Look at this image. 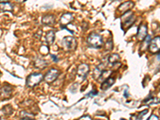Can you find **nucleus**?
I'll return each mask as SVG.
<instances>
[{"label":"nucleus","mask_w":160,"mask_h":120,"mask_svg":"<svg viewBox=\"0 0 160 120\" xmlns=\"http://www.w3.org/2000/svg\"><path fill=\"white\" fill-rule=\"evenodd\" d=\"M51 57L53 58L54 62H58V59H57V57H56V56H55V55H51Z\"/></svg>","instance_id":"obj_27"},{"label":"nucleus","mask_w":160,"mask_h":120,"mask_svg":"<svg viewBox=\"0 0 160 120\" xmlns=\"http://www.w3.org/2000/svg\"><path fill=\"white\" fill-rule=\"evenodd\" d=\"M157 59H158V61H160V52H158V55H157Z\"/></svg>","instance_id":"obj_28"},{"label":"nucleus","mask_w":160,"mask_h":120,"mask_svg":"<svg viewBox=\"0 0 160 120\" xmlns=\"http://www.w3.org/2000/svg\"><path fill=\"white\" fill-rule=\"evenodd\" d=\"M134 6V3L132 1H127V2L122 3L121 5L119 7L118 10L119 12H122V13H127V12L130 11V10H131Z\"/></svg>","instance_id":"obj_9"},{"label":"nucleus","mask_w":160,"mask_h":120,"mask_svg":"<svg viewBox=\"0 0 160 120\" xmlns=\"http://www.w3.org/2000/svg\"><path fill=\"white\" fill-rule=\"evenodd\" d=\"M105 46H106L105 48H106V49H107V50H111V49H112V48H113V43H112V41H111V40L107 41V43H106V45H105Z\"/></svg>","instance_id":"obj_21"},{"label":"nucleus","mask_w":160,"mask_h":120,"mask_svg":"<svg viewBox=\"0 0 160 120\" xmlns=\"http://www.w3.org/2000/svg\"><path fill=\"white\" fill-rule=\"evenodd\" d=\"M42 79H43V75L41 73H33V74H30L27 77V85L30 87H35L42 81Z\"/></svg>","instance_id":"obj_3"},{"label":"nucleus","mask_w":160,"mask_h":120,"mask_svg":"<svg viewBox=\"0 0 160 120\" xmlns=\"http://www.w3.org/2000/svg\"><path fill=\"white\" fill-rule=\"evenodd\" d=\"M62 46L67 51L75 50L77 46V41L74 37L67 36V37H65L62 41Z\"/></svg>","instance_id":"obj_2"},{"label":"nucleus","mask_w":160,"mask_h":120,"mask_svg":"<svg viewBox=\"0 0 160 120\" xmlns=\"http://www.w3.org/2000/svg\"><path fill=\"white\" fill-rule=\"evenodd\" d=\"M119 59H120V57L118 54H112V55H110V57H109L108 61L110 63L114 64V63H118Z\"/></svg>","instance_id":"obj_17"},{"label":"nucleus","mask_w":160,"mask_h":120,"mask_svg":"<svg viewBox=\"0 0 160 120\" xmlns=\"http://www.w3.org/2000/svg\"><path fill=\"white\" fill-rule=\"evenodd\" d=\"M35 67H38V68H44L46 65H47V63H46V62L45 61V60H43V59H38L36 61H35Z\"/></svg>","instance_id":"obj_18"},{"label":"nucleus","mask_w":160,"mask_h":120,"mask_svg":"<svg viewBox=\"0 0 160 120\" xmlns=\"http://www.w3.org/2000/svg\"><path fill=\"white\" fill-rule=\"evenodd\" d=\"M147 36V26L146 24L142 23L138 26V32H137V39L138 41H143Z\"/></svg>","instance_id":"obj_8"},{"label":"nucleus","mask_w":160,"mask_h":120,"mask_svg":"<svg viewBox=\"0 0 160 120\" xmlns=\"http://www.w3.org/2000/svg\"><path fill=\"white\" fill-rule=\"evenodd\" d=\"M151 36L150 35H147L146 39H144L143 41H142L143 43L141 44V46H140V50L141 51H145L147 50V47H149V45L151 43Z\"/></svg>","instance_id":"obj_14"},{"label":"nucleus","mask_w":160,"mask_h":120,"mask_svg":"<svg viewBox=\"0 0 160 120\" xmlns=\"http://www.w3.org/2000/svg\"><path fill=\"white\" fill-rule=\"evenodd\" d=\"M22 120H34L33 118H30V117H22Z\"/></svg>","instance_id":"obj_26"},{"label":"nucleus","mask_w":160,"mask_h":120,"mask_svg":"<svg viewBox=\"0 0 160 120\" xmlns=\"http://www.w3.org/2000/svg\"><path fill=\"white\" fill-rule=\"evenodd\" d=\"M42 22L44 25H53L55 22V18L53 15H46L42 18Z\"/></svg>","instance_id":"obj_12"},{"label":"nucleus","mask_w":160,"mask_h":120,"mask_svg":"<svg viewBox=\"0 0 160 120\" xmlns=\"http://www.w3.org/2000/svg\"><path fill=\"white\" fill-rule=\"evenodd\" d=\"M87 43L91 47L100 48L103 44V38L97 34H90L87 38Z\"/></svg>","instance_id":"obj_1"},{"label":"nucleus","mask_w":160,"mask_h":120,"mask_svg":"<svg viewBox=\"0 0 160 120\" xmlns=\"http://www.w3.org/2000/svg\"><path fill=\"white\" fill-rule=\"evenodd\" d=\"M12 90L9 86H4L1 88V98L2 99H7L11 95Z\"/></svg>","instance_id":"obj_11"},{"label":"nucleus","mask_w":160,"mask_h":120,"mask_svg":"<svg viewBox=\"0 0 160 120\" xmlns=\"http://www.w3.org/2000/svg\"><path fill=\"white\" fill-rule=\"evenodd\" d=\"M110 74H111V72L109 71V70H103V72H102L101 75H100L99 79V80H100V81H105L106 79H109V76L110 75Z\"/></svg>","instance_id":"obj_19"},{"label":"nucleus","mask_w":160,"mask_h":120,"mask_svg":"<svg viewBox=\"0 0 160 120\" xmlns=\"http://www.w3.org/2000/svg\"><path fill=\"white\" fill-rule=\"evenodd\" d=\"M98 94L97 91H95V90H94V91H90V92L89 93V94H87V95H86V97H87H87H88V96H90V95L94 96V95H96V94Z\"/></svg>","instance_id":"obj_25"},{"label":"nucleus","mask_w":160,"mask_h":120,"mask_svg":"<svg viewBox=\"0 0 160 120\" xmlns=\"http://www.w3.org/2000/svg\"><path fill=\"white\" fill-rule=\"evenodd\" d=\"M114 79H113V78H109V79H107V80H105V81L103 82V84H102L101 86V89L102 90H107L108 88H110L111 86L114 84Z\"/></svg>","instance_id":"obj_13"},{"label":"nucleus","mask_w":160,"mask_h":120,"mask_svg":"<svg viewBox=\"0 0 160 120\" xmlns=\"http://www.w3.org/2000/svg\"><path fill=\"white\" fill-rule=\"evenodd\" d=\"M55 31H49L46 33V42L49 45H51L53 43L54 40H55Z\"/></svg>","instance_id":"obj_16"},{"label":"nucleus","mask_w":160,"mask_h":120,"mask_svg":"<svg viewBox=\"0 0 160 120\" xmlns=\"http://www.w3.org/2000/svg\"><path fill=\"white\" fill-rule=\"evenodd\" d=\"M148 49L151 54L160 52V36H156L151 41Z\"/></svg>","instance_id":"obj_4"},{"label":"nucleus","mask_w":160,"mask_h":120,"mask_svg":"<svg viewBox=\"0 0 160 120\" xmlns=\"http://www.w3.org/2000/svg\"><path fill=\"white\" fill-rule=\"evenodd\" d=\"M147 120H159V118H158V117L157 116V115H151V116H150V118Z\"/></svg>","instance_id":"obj_23"},{"label":"nucleus","mask_w":160,"mask_h":120,"mask_svg":"<svg viewBox=\"0 0 160 120\" xmlns=\"http://www.w3.org/2000/svg\"><path fill=\"white\" fill-rule=\"evenodd\" d=\"M78 120H92V119L90 116H88V115H84V116L81 117V118Z\"/></svg>","instance_id":"obj_24"},{"label":"nucleus","mask_w":160,"mask_h":120,"mask_svg":"<svg viewBox=\"0 0 160 120\" xmlns=\"http://www.w3.org/2000/svg\"><path fill=\"white\" fill-rule=\"evenodd\" d=\"M0 7H1V11H12L13 10V6L9 2H2L0 3Z\"/></svg>","instance_id":"obj_15"},{"label":"nucleus","mask_w":160,"mask_h":120,"mask_svg":"<svg viewBox=\"0 0 160 120\" xmlns=\"http://www.w3.org/2000/svg\"><path fill=\"white\" fill-rule=\"evenodd\" d=\"M133 15L134 14L131 11H128V12L125 13L121 17V18H125V20H122V24H125L124 28H126V29L130 27L134 23V21H135V17Z\"/></svg>","instance_id":"obj_5"},{"label":"nucleus","mask_w":160,"mask_h":120,"mask_svg":"<svg viewBox=\"0 0 160 120\" xmlns=\"http://www.w3.org/2000/svg\"><path fill=\"white\" fill-rule=\"evenodd\" d=\"M90 70V68H89V66L86 63H82L79 66L77 70V73L78 75L79 76L80 78H82L83 79H85L86 77L88 74V72Z\"/></svg>","instance_id":"obj_7"},{"label":"nucleus","mask_w":160,"mask_h":120,"mask_svg":"<svg viewBox=\"0 0 160 120\" xmlns=\"http://www.w3.org/2000/svg\"><path fill=\"white\" fill-rule=\"evenodd\" d=\"M16 1L18 2H23L24 1H26V0H16Z\"/></svg>","instance_id":"obj_29"},{"label":"nucleus","mask_w":160,"mask_h":120,"mask_svg":"<svg viewBox=\"0 0 160 120\" xmlns=\"http://www.w3.org/2000/svg\"><path fill=\"white\" fill-rule=\"evenodd\" d=\"M40 50L43 55H46V54H48V52H49V49H48V47H46V46H42V48L40 49Z\"/></svg>","instance_id":"obj_22"},{"label":"nucleus","mask_w":160,"mask_h":120,"mask_svg":"<svg viewBox=\"0 0 160 120\" xmlns=\"http://www.w3.org/2000/svg\"><path fill=\"white\" fill-rule=\"evenodd\" d=\"M72 19H73V15L71 13H66L61 17L60 24L63 26H65L70 23Z\"/></svg>","instance_id":"obj_10"},{"label":"nucleus","mask_w":160,"mask_h":120,"mask_svg":"<svg viewBox=\"0 0 160 120\" xmlns=\"http://www.w3.org/2000/svg\"><path fill=\"white\" fill-rule=\"evenodd\" d=\"M59 74V71L57 69H51L50 70H48V72L46 74L44 77V79L46 83H52V82L55 81L56 79L58 78Z\"/></svg>","instance_id":"obj_6"},{"label":"nucleus","mask_w":160,"mask_h":120,"mask_svg":"<svg viewBox=\"0 0 160 120\" xmlns=\"http://www.w3.org/2000/svg\"><path fill=\"white\" fill-rule=\"evenodd\" d=\"M147 112H148V111H147V110H145V111H142V112L138 113V115H136V116H135V118H131V120H141L142 119L143 116V115H145L146 114H147Z\"/></svg>","instance_id":"obj_20"}]
</instances>
